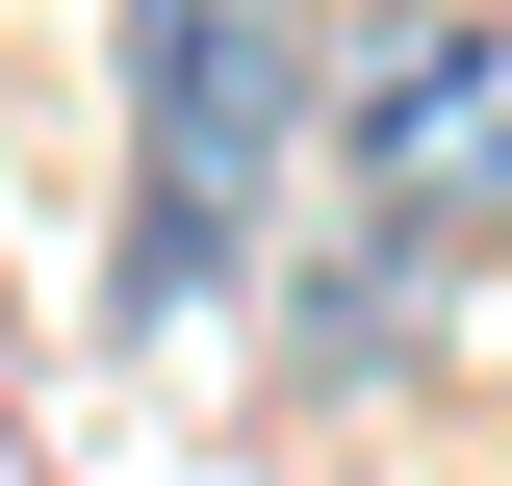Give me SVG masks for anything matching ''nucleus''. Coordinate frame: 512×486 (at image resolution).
Returning a JSON list of instances; mask_svg holds the SVG:
<instances>
[{
  "label": "nucleus",
  "instance_id": "f257e3e1",
  "mask_svg": "<svg viewBox=\"0 0 512 486\" xmlns=\"http://www.w3.org/2000/svg\"><path fill=\"white\" fill-rule=\"evenodd\" d=\"M128 256H103V333L180 359V307L256 282V231L308 205V103H333V26L308 0H128Z\"/></svg>",
  "mask_w": 512,
  "mask_h": 486
},
{
  "label": "nucleus",
  "instance_id": "f03ea898",
  "mask_svg": "<svg viewBox=\"0 0 512 486\" xmlns=\"http://www.w3.org/2000/svg\"><path fill=\"white\" fill-rule=\"evenodd\" d=\"M308 205L384 231V256H512V0H384V26H333Z\"/></svg>",
  "mask_w": 512,
  "mask_h": 486
},
{
  "label": "nucleus",
  "instance_id": "7ed1b4c3",
  "mask_svg": "<svg viewBox=\"0 0 512 486\" xmlns=\"http://www.w3.org/2000/svg\"><path fill=\"white\" fill-rule=\"evenodd\" d=\"M410 333H436V256H384V231H308V282H282V359H308V384H384Z\"/></svg>",
  "mask_w": 512,
  "mask_h": 486
}]
</instances>
